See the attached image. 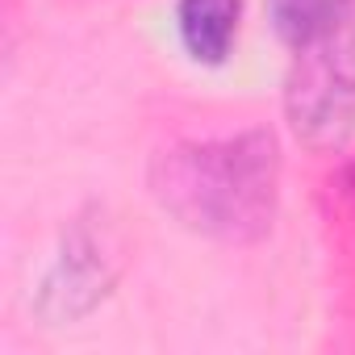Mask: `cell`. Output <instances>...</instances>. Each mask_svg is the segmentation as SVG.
Masks as SVG:
<instances>
[{
  "mask_svg": "<svg viewBox=\"0 0 355 355\" xmlns=\"http://www.w3.org/2000/svg\"><path fill=\"white\" fill-rule=\"evenodd\" d=\"M243 26V0H180L175 34L197 63H226Z\"/></svg>",
  "mask_w": 355,
  "mask_h": 355,
  "instance_id": "obj_3",
  "label": "cell"
},
{
  "mask_svg": "<svg viewBox=\"0 0 355 355\" xmlns=\"http://www.w3.org/2000/svg\"><path fill=\"white\" fill-rule=\"evenodd\" d=\"M276 171V138L247 130L163 155L155 193L184 226L243 243L272 226Z\"/></svg>",
  "mask_w": 355,
  "mask_h": 355,
  "instance_id": "obj_1",
  "label": "cell"
},
{
  "mask_svg": "<svg viewBox=\"0 0 355 355\" xmlns=\"http://www.w3.org/2000/svg\"><path fill=\"white\" fill-rule=\"evenodd\" d=\"M284 113L305 146H338L355 130V13L326 38L297 51Z\"/></svg>",
  "mask_w": 355,
  "mask_h": 355,
  "instance_id": "obj_2",
  "label": "cell"
},
{
  "mask_svg": "<svg viewBox=\"0 0 355 355\" xmlns=\"http://www.w3.org/2000/svg\"><path fill=\"white\" fill-rule=\"evenodd\" d=\"M343 184H347V193L355 197V163H347V171H343Z\"/></svg>",
  "mask_w": 355,
  "mask_h": 355,
  "instance_id": "obj_5",
  "label": "cell"
},
{
  "mask_svg": "<svg viewBox=\"0 0 355 355\" xmlns=\"http://www.w3.org/2000/svg\"><path fill=\"white\" fill-rule=\"evenodd\" d=\"M355 13V0H272V30L284 46L301 51Z\"/></svg>",
  "mask_w": 355,
  "mask_h": 355,
  "instance_id": "obj_4",
  "label": "cell"
}]
</instances>
